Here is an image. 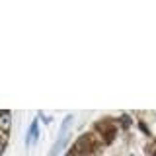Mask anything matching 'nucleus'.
I'll list each match as a JSON object with an SVG mask.
<instances>
[{"instance_id": "f257e3e1", "label": "nucleus", "mask_w": 156, "mask_h": 156, "mask_svg": "<svg viewBox=\"0 0 156 156\" xmlns=\"http://www.w3.org/2000/svg\"><path fill=\"white\" fill-rule=\"evenodd\" d=\"M10 125H12V113L10 111H0V131L8 133Z\"/></svg>"}, {"instance_id": "f03ea898", "label": "nucleus", "mask_w": 156, "mask_h": 156, "mask_svg": "<svg viewBox=\"0 0 156 156\" xmlns=\"http://www.w3.org/2000/svg\"><path fill=\"white\" fill-rule=\"evenodd\" d=\"M39 139V121H31V127H29L27 131V143H35Z\"/></svg>"}]
</instances>
